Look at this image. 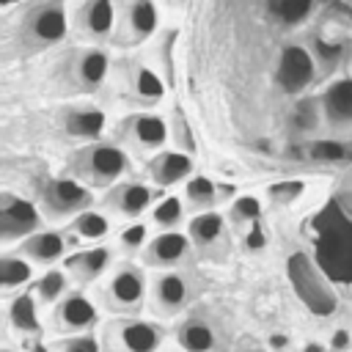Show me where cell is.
<instances>
[{"instance_id": "cell-42", "label": "cell", "mask_w": 352, "mask_h": 352, "mask_svg": "<svg viewBox=\"0 0 352 352\" xmlns=\"http://www.w3.org/2000/svg\"><path fill=\"white\" fill-rule=\"evenodd\" d=\"M302 352H324V346H322V344H305Z\"/></svg>"}, {"instance_id": "cell-41", "label": "cell", "mask_w": 352, "mask_h": 352, "mask_svg": "<svg viewBox=\"0 0 352 352\" xmlns=\"http://www.w3.org/2000/svg\"><path fill=\"white\" fill-rule=\"evenodd\" d=\"M270 344H272L275 349H280V346H286V344H289V338H286V336H272V338H270Z\"/></svg>"}, {"instance_id": "cell-1", "label": "cell", "mask_w": 352, "mask_h": 352, "mask_svg": "<svg viewBox=\"0 0 352 352\" xmlns=\"http://www.w3.org/2000/svg\"><path fill=\"white\" fill-rule=\"evenodd\" d=\"M316 253L327 275L352 280V220L327 209L316 223Z\"/></svg>"}, {"instance_id": "cell-23", "label": "cell", "mask_w": 352, "mask_h": 352, "mask_svg": "<svg viewBox=\"0 0 352 352\" xmlns=\"http://www.w3.org/2000/svg\"><path fill=\"white\" fill-rule=\"evenodd\" d=\"M212 330L201 322H190L184 330H182V344L190 349V352H206L212 346Z\"/></svg>"}, {"instance_id": "cell-38", "label": "cell", "mask_w": 352, "mask_h": 352, "mask_svg": "<svg viewBox=\"0 0 352 352\" xmlns=\"http://www.w3.org/2000/svg\"><path fill=\"white\" fill-rule=\"evenodd\" d=\"M300 190H302V184H300V182H292V184H280V187H275L272 192H275V195H286V198H292V195H297Z\"/></svg>"}, {"instance_id": "cell-27", "label": "cell", "mask_w": 352, "mask_h": 352, "mask_svg": "<svg viewBox=\"0 0 352 352\" xmlns=\"http://www.w3.org/2000/svg\"><path fill=\"white\" fill-rule=\"evenodd\" d=\"M184 294H187V286H184V280L179 275H165L160 280V300L165 305H179L184 300Z\"/></svg>"}, {"instance_id": "cell-36", "label": "cell", "mask_w": 352, "mask_h": 352, "mask_svg": "<svg viewBox=\"0 0 352 352\" xmlns=\"http://www.w3.org/2000/svg\"><path fill=\"white\" fill-rule=\"evenodd\" d=\"M143 236H146V228L143 226H129L126 231H124V245H129V248H135V245H140L143 242Z\"/></svg>"}, {"instance_id": "cell-4", "label": "cell", "mask_w": 352, "mask_h": 352, "mask_svg": "<svg viewBox=\"0 0 352 352\" xmlns=\"http://www.w3.org/2000/svg\"><path fill=\"white\" fill-rule=\"evenodd\" d=\"M38 223V214L36 209L22 201V198H6L3 201V209H0V228H3V236L11 239V236H22L28 231H33Z\"/></svg>"}, {"instance_id": "cell-22", "label": "cell", "mask_w": 352, "mask_h": 352, "mask_svg": "<svg viewBox=\"0 0 352 352\" xmlns=\"http://www.w3.org/2000/svg\"><path fill=\"white\" fill-rule=\"evenodd\" d=\"M157 8L151 6V3H146V0H140V3H135L132 8H129V22H132V28L140 33V36H148L154 28H157Z\"/></svg>"}, {"instance_id": "cell-14", "label": "cell", "mask_w": 352, "mask_h": 352, "mask_svg": "<svg viewBox=\"0 0 352 352\" xmlns=\"http://www.w3.org/2000/svg\"><path fill=\"white\" fill-rule=\"evenodd\" d=\"M69 132L80 135V138H96L104 126V116L99 110H77L69 116Z\"/></svg>"}, {"instance_id": "cell-33", "label": "cell", "mask_w": 352, "mask_h": 352, "mask_svg": "<svg viewBox=\"0 0 352 352\" xmlns=\"http://www.w3.org/2000/svg\"><path fill=\"white\" fill-rule=\"evenodd\" d=\"M36 289H38V297L50 302V300H55V297L63 292V275L52 270V272H47V275L38 280V286H36Z\"/></svg>"}, {"instance_id": "cell-18", "label": "cell", "mask_w": 352, "mask_h": 352, "mask_svg": "<svg viewBox=\"0 0 352 352\" xmlns=\"http://www.w3.org/2000/svg\"><path fill=\"white\" fill-rule=\"evenodd\" d=\"M135 135H138V140L146 143V146H160V143L165 140L168 129H165V121H162V118L140 116V118L135 121Z\"/></svg>"}, {"instance_id": "cell-20", "label": "cell", "mask_w": 352, "mask_h": 352, "mask_svg": "<svg viewBox=\"0 0 352 352\" xmlns=\"http://www.w3.org/2000/svg\"><path fill=\"white\" fill-rule=\"evenodd\" d=\"M28 278H30V264H28L25 258L6 256V258L0 261V280H3V286H6V289L19 286V283H25Z\"/></svg>"}, {"instance_id": "cell-43", "label": "cell", "mask_w": 352, "mask_h": 352, "mask_svg": "<svg viewBox=\"0 0 352 352\" xmlns=\"http://www.w3.org/2000/svg\"><path fill=\"white\" fill-rule=\"evenodd\" d=\"M33 352H50L44 344H33Z\"/></svg>"}, {"instance_id": "cell-25", "label": "cell", "mask_w": 352, "mask_h": 352, "mask_svg": "<svg viewBox=\"0 0 352 352\" xmlns=\"http://www.w3.org/2000/svg\"><path fill=\"white\" fill-rule=\"evenodd\" d=\"M107 258H110V256H107V250H104V248H94V250H88V253H82V256L72 258V264H74L82 275L94 278V275H99V272L104 270Z\"/></svg>"}, {"instance_id": "cell-21", "label": "cell", "mask_w": 352, "mask_h": 352, "mask_svg": "<svg viewBox=\"0 0 352 352\" xmlns=\"http://www.w3.org/2000/svg\"><path fill=\"white\" fill-rule=\"evenodd\" d=\"M220 228H223V220L214 212H204L190 223V234L195 242H212L220 234Z\"/></svg>"}, {"instance_id": "cell-13", "label": "cell", "mask_w": 352, "mask_h": 352, "mask_svg": "<svg viewBox=\"0 0 352 352\" xmlns=\"http://www.w3.org/2000/svg\"><path fill=\"white\" fill-rule=\"evenodd\" d=\"M94 316H96V311H94L91 300H85V297H80V294L69 297V300L60 305V319H63L66 324H72V327H85V324L94 322Z\"/></svg>"}, {"instance_id": "cell-37", "label": "cell", "mask_w": 352, "mask_h": 352, "mask_svg": "<svg viewBox=\"0 0 352 352\" xmlns=\"http://www.w3.org/2000/svg\"><path fill=\"white\" fill-rule=\"evenodd\" d=\"M316 50H319V55H322L324 60H336V58L341 55V44H330V47H327V41H316Z\"/></svg>"}, {"instance_id": "cell-24", "label": "cell", "mask_w": 352, "mask_h": 352, "mask_svg": "<svg viewBox=\"0 0 352 352\" xmlns=\"http://www.w3.org/2000/svg\"><path fill=\"white\" fill-rule=\"evenodd\" d=\"M148 201H151V192H148L143 184H129V187H124V192H121V209H124L126 214L143 212V209L148 206Z\"/></svg>"}, {"instance_id": "cell-16", "label": "cell", "mask_w": 352, "mask_h": 352, "mask_svg": "<svg viewBox=\"0 0 352 352\" xmlns=\"http://www.w3.org/2000/svg\"><path fill=\"white\" fill-rule=\"evenodd\" d=\"M270 11H272L280 22L297 25V22H302V19L314 11V6H311L308 0H272V3H270Z\"/></svg>"}, {"instance_id": "cell-31", "label": "cell", "mask_w": 352, "mask_h": 352, "mask_svg": "<svg viewBox=\"0 0 352 352\" xmlns=\"http://www.w3.org/2000/svg\"><path fill=\"white\" fill-rule=\"evenodd\" d=\"M182 217V201L176 198V195H168L157 209H154V220L160 223V226H170V223H176Z\"/></svg>"}, {"instance_id": "cell-28", "label": "cell", "mask_w": 352, "mask_h": 352, "mask_svg": "<svg viewBox=\"0 0 352 352\" xmlns=\"http://www.w3.org/2000/svg\"><path fill=\"white\" fill-rule=\"evenodd\" d=\"M80 72H82V77H85L88 82H99V80L104 77V72H107V58H104L102 52H88V55L82 58Z\"/></svg>"}, {"instance_id": "cell-40", "label": "cell", "mask_w": 352, "mask_h": 352, "mask_svg": "<svg viewBox=\"0 0 352 352\" xmlns=\"http://www.w3.org/2000/svg\"><path fill=\"white\" fill-rule=\"evenodd\" d=\"M349 344V336L344 333V330H336V336H333V349H344Z\"/></svg>"}, {"instance_id": "cell-19", "label": "cell", "mask_w": 352, "mask_h": 352, "mask_svg": "<svg viewBox=\"0 0 352 352\" xmlns=\"http://www.w3.org/2000/svg\"><path fill=\"white\" fill-rule=\"evenodd\" d=\"M11 322L19 330H38V319H36V305L30 294H22L11 302Z\"/></svg>"}, {"instance_id": "cell-5", "label": "cell", "mask_w": 352, "mask_h": 352, "mask_svg": "<svg viewBox=\"0 0 352 352\" xmlns=\"http://www.w3.org/2000/svg\"><path fill=\"white\" fill-rule=\"evenodd\" d=\"M190 168H192V162H190L187 154L165 151V154H160V160L154 162V179H157V184L168 187V184H176L179 179H184V176L190 173Z\"/></svg>"}, {"instance_id": "cell-11", "label": "cell", "mask_w": 352, "mask_h": 352, "mask_svg": "<svg viewBox=\"0 0 352 352\" xmlns=\"http://www.w3.org/2000/svg\"><path fill=\"white\" fill-rule=\"evenodd\" d=\"M110 289H113V297H116L118 302L132 305V302H138L140 294H143V280H140L138 272H132V270H121V272L113 278Z\"/></svg>"}, {"instance_id": "cell-12", "label": "cell", "mask_w": 352, "mask_h": 352, "mask_svg": "<svg viewBox=\"0 0 352 352\" xmlns=\"http://www.w3.org/2000/svg\"><path fill=\"white\" fill-rule=\"evenodd\" d=\"M184 248H187V239H184L182 234L165 231V234H160V236L151 242V256H154L157 261H162V264H170V261H176V258H182Z\"/></svg>"}, {"instance_id": "cell-34", "label": "cell", "mask_w": 352, "mask_h": 352, "mask_svg": "<svg viewBox=\"0 0 352 352\" xmlns=\"http://www.w3.org/2000/svg\"><path fill=\"white\" fill-rule=\"evenodd\" d=\"M63 349H66V352H99V346H96V341H94L91 336L72 338V341L63 344Z\"/></svg>"}, {"instance_id": "cell-32", "label": "cell", "mask_w": 352, "mask_h": 352, "mask_svg": "<svg viewBox=\"0 0 352 352\" xmlns=\"http://www.w3.org/2000/svg\"><path fill=\"white\" fill-rule=\"evenodd\" d=\"M138 91H140L146 99H160V96H162V82H160V77H157L154 72L140 69V72H138Z\"/></svg>"}, {"instance_id": "cell-26", "label": "cell", "mask_w": 352, "mask_h": 352, "mask_svg": "<svg viewBox=\"0 0 352 352\" xmlns=\"http://www.w3.org/2000/svg\"><path fill=\"white\" fill-rule=\"evenodd\" d=\"M77 231H80V236H88V239L104 236L107 234V220L99 212H82L77 217Z\"/></svg>"}, {"instance_id": "cell-7", "label": "cell", "mask_w": 352, "mask_h": 352, "mask_svg": "<svg viewBox=\"0 0 352 352\" xmlns=\"http://www.w3.org/2000/svg\"><path fill=\"white\" fill-rule=\"evenodd\" d=\"M88 165L99 179H116L124 170V154L116 146H96L88 157Z\"/></svg>"}, {"instance_id": "cell-2", "label": "cell", "mask_w": 352, "mask_h": 352, "mask_svg": "<svg viewBox=\"0 0 352 352\" xmlns=\"http://www.w3.org/2000/svg\"><path fill=\"white\" fill-rule=\"evenodd\" d=\"M289 278L300 294V300L319 316H327L336 311V294L330 283L322 278V272L314 267V261L305 253H294L289 258Z\"/></svg>"}, {"instance_id": "cell-30", "label": "cell", "mask_w": 352, "mask_h": 352, "mask_svg": "<svg viewBox=\"0 0 352 352\" xmlns=\"http://www.w3.org/2000/svg\"><path fill=\"white\" fill-rule=\"evenodd\" d=\"M187 195H190L195 204H212V201H214V184H212L206 176H195V179H190V184H187Z\"/></svg>"}, {"instance_id": "cell-29", "label": "cell", "mask_w": 352, "mask_h": 352, "mask_svg": "<svg viewBox=\"0 0 352 352\" xmlns=\"http://www.w3.org/2000/svg\"><path fill=\"white\" fill-rule=\"evenodd\" d=\"M311 157L314 160H322V162H338L346 157V148L336 140H319L311 146Z\"/></svg>"}, {"instance_id": "cell-17", "label": "cell", "mask_w": 352, "mask_h": 352, "mask_svg": "<svg viewBox=\"0 0 352 352\" xmlns=\"http://www.w3.org/2000/svg\"><path fill=\"white\" fill-rule=\"evenodd\" d=\"M113 19H116V11L107 0H94L91 6H85V22L94 33H107L113 28Z\"/></svg>"}, {"instance_id": "cell-6", "label": "cell", "mask_w": 352, "mask_h": 352, "mask_svg": "<svg viewBox=\"0 0 352 352\" xmlns=\"http://www.w3.org/2000/svg\"><path fill=\"white\" fill-rule=\"evenodd\" d=\"M88 198H91V195H88L80 184H74V182H69V179H60V182H52V184H50V204H52L58 212L80 209V206L88 204Z\"/></svg>"}, {"instance_id": "cell-10", "label": "cell", "mask_w": 352, "mask_h": 352, "mask_svg": "<svg viewBox=\"0 0 352 352\" xmlns=\"http://www.w3.org/2000/svg\"><path fill=\"white\" fill-rule=\"evenodd\" d=\"M121 338H124V344H126L129 352H154L157 344H160L157 330H154L151 324H146V322H132V324H126L124 333H121Z\"/></svg>"}, {"instance_id": "cell-35", "label": "cell", "mask_w": 352, "mask_h": 352, "mask_svg": "<svg viewBox=\"0 0 352 352\" xmlns=\"http://www.w3.org/2000/svg\"><path fill=\"white\" fill-rule=\"evenodd\" d=\"M236 212L242 214V217H250L253 223L258 220V201L253 198V195H242L239 201H236Z\"/></svg>"}, {"instance_id": "cell-8", "label": "cell", "mask_w": 352, "mask_h": 352, "mask_svg": "<svg viewBox=\"0 0 352 352\" xmlns=\"http://www.w3.org/2000/svg\"><path fill=\"white\" fill-rule=\"evenodd\" d=\"M324 110L336 121H352V80H341L324 94Z\"/></svg>"}, {"instance_id": "cell-15", "label": "cell", "mask_w": 352, "mask_h": 352, "mask_svg": "<svg viewBox=\"0 0 352 352\" xmlns=\"http://www.w3.org/2000/svg\"><path fill=\"white\" fill-rule=\"evenodd\" d=\"M25 250L33 256V258H41V261H52L63 253V239L58 234H36L25 242Z\"/></svg>"}, {"instance_id": "cell-9", "label": "cell", "mask_w": 352, "mask_h": 352, "mask_svg": "<svg viewBox=\"0 0 352 352\" xmlns=\"http://www.w3.org/2000/svg\"><path fill=\"white\" fill-rule=\"evenodd\" d=\"M33 30L38 38L44 41H58L63 33H66V16L60 11V6H47L36 14L33 19Z\"/></svg>"}, {"instance_id": "cell-3", "label": "cell", "mask_w": 352, "mask_h": 352, "mask_svg": "<svg viewBox=\"0 0 352 352\" xmlns=\"http://www.w3.org/2000/svg\"><path fill=\"white\" fill-rule=\"evenodd\" d=\"M278 80L289 94L305 88L314 80V58L308 55V50L294 47V44L286 47L278 60Z\"/></svg>"}, {"instance_id": "cell-39", "label": "cell", "mask_w": 352, "mask_h": 352, "mask_svg": "<svg viewBox=\"0 0 352 352\" xmlns=\"http://www.w3.org/2000/svg\"><path fill=\"white\" fill-rule=\"evenodd\" d=\"M248 245L250 248H264V231L258 228V223H253V231L248 234Z\"/></svg>"}]
</instances>
